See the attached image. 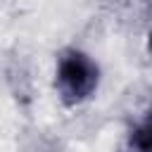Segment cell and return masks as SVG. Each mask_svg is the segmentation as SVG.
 <instances>
[{
  "label": "cell",
  "mask_w": 152,
  "mask_h": 152,
  "mask_svg": "<svg viewBox=\"0 0 152 152\" xmlns=\"http://www.w3.org/2000/svg\"><path fill=\"white\" fill-rule=\"evenodd\" d=\"M97 83H100V66L83 50L69 48L57 57L55 86L66 104H78L88 100L97 90Z\"/></svg>",
  "instance_id": "1"
},
{
  "label": "cell",
  "mask_w": 152,
  "mask_h": 152,
  "mask_svg": "<svg viewBox=\"0 0 152 152\" xmlns=\"http://www.w3.org/2000/svg\"><path fill=\"white\" fill-rule=\"evenodd\" d=\"M128 147L133 152H150V121L147 116L140 124H133L128 133Z\"/></svg>",
  "instance_id": "2"
}]
</instances>
